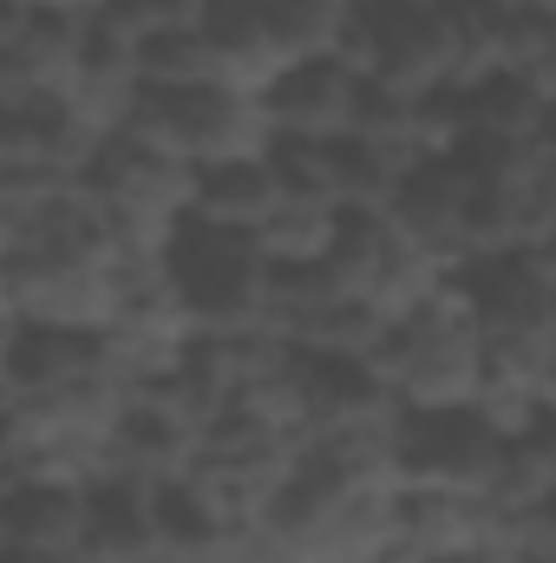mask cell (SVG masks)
Returning a JSON list of instances; mask_svg holds the SVG:
<instances>
[{
    "label": "cell",
    "mask_w": 556,
    "mask_h": 563,
    "mask_svg": "<svg viewBox=\"0 0 556 563\" xmlns=\"http://www.w3.org/2000/svg\"><path fill=\"white\" fill-rule=\"evenodd\" d=\"M354 92H360V73H347L334 53H314V59H294L263 92V112L276 139H341L354 119Z\"/></svg>",
    "instance_id": "30bf717a"
},
{
    "label": "cell",
    "mask_w": 556,
    "mask_h": 563,
    "mask_svg": "<svg viewBox=\"0 0 556 563\" xmlns=\"http://www.w3.org/2000/svg\"><path fill=\"white\" fill-rule=\"evenodd\" d=\"M256 7L288 59H314V53H334L354 0H256Z\"/></svg>",
    "instance_id": "cb8c5ba5"
},
{
    "label": "cell",
    "mask_w": 556,
    "mask_h": 563,
    "mask_svg": "<svg viewBox=\"0 0 556 563\" xmlns=\"http://www.w3.org/2000/svg\"><path fill=\"white\" fill-rule=\"evenodd\" d=\"M458 119H465V139H544L556 132V79H518V73L471 79L458 92Z\"/></svg>",
    "instance_id": "5bb4252c"
},
{
    "label": "cell",
    "mask_w": 556,
    "mask_h": 563,
    "mask_svg": "<svg viewBox=\"0 0 556 563\" xmlns=\"http://www.w3.org/2000/svg\"><path fill=\"white\" fill-rule=\"evenodd\" d=\"M86 531V492L53 478H20L0 498V551H73Z\"/></svg>",
    "instance_id": "9a60e30c"
},
{
    "label": "cell",
    "mask_w": 556,
    "mask_h": 563,
    "mask_svg": "<svg viewBox=\"0 0 556 563\" xmlns=\"http://www.w3.org/2000/svg\"><path fill=\"white\" fill-rule=\"evenodd\" d=\"M197 459V432L177 426L170 413H157L151 400H125V413L112 426V472L138 478V485H170L184 478Z\"/></svg>",
    "instance_id": "2e32d148"
},
{
    "label": "cell",
    "mask_w": 556,
    "mask_h": 563,
    "mask_svg": "<svg viewBox=\"0 0 556 563\" xmlns=\"http://www.w3.org/2000/svg\"><path fill=\"white\" fill-rule=\"evenodd\" d=\"M7 276L13 328H66V334H105L119 314V276L112 256H20Z\"/></svg>",
    "instance_id": "8992f818"
},
{
    "label": "cell",
    "mask_w": 556,
    "mask_h": 563,
    "mask_svg": "<svg viewBox=\"0 0 556 563\" xmlns=\"http://www.w3.org/2000/svg\"><path fill=\"white\" fill-rule=\"evenodd\" d=\"M301 400H308L301 432H400L407 420L387 380L347 354H301Z\"/></svg>",
    "instance_id": "9c48e42d"
},
{
    "label": "cell",
    "mask_w": 556,
    "mask_h": 563,
    "mask_svg": "<svg viewBox=\"0 0 556 563\" xmlns=\"http://www.w3.org/2000/svg\"><path fill=\"white\" fill-rule=\"evenodd\" d=\"M79 563H164L157 485H138V478H105V485H92V492H86Z\"/></svg>",
    "instance_id": "7c38bea8"
},
{
    "label": "cell",
    "mask_w": 556,
    "mask_h": 563,
    "mask_svg": "<svg viewBox=\"0 0 556 563\" xmlns=\"http://www.w3.org/2000/svg\"><path fill=\"white\" fill-rule=\"evenodd\" d=\"M281 203V177L269 170V157H243V164H210L197 170V197H190V223L210 230H256Z\"/></svg>",
    "instance_id": "d6986e66"
},
{
    "label": "cell",
    "mask_w": 556,
    "mask_h": 563,
    "mask_svg": "<svg viewBox=\"0 0 556 563\" xmlns=\"http://www.w3.org/2000/svg\"><path fill=\"white\" fill-rule=\"evenodd\" d=\"M341 236V203L321 190H281V203L249 230L269 269H321Z\"/></svg>",
    "instance_id": "e0dca14e"
},
{
    "label": "cell",
    "mask_w": 556,
    "mask_h": 563,
    "mask_svg": "<svg viewBox=\"0 0 556 563\" xmlns=\"http://www.w3.org/2000/svg\"><path fill=\"white\" fill-rule=\"evenodd\" d=\"M86 374H105L99 334H66V328H13L7 334V387L13 394L73 387Z\"/></svg>",
    "instance_id": "ffe728a7"
},
{
    "label": "cell",
    "mask_w": 556,
    "mask_h": 563,
    "mask_svg": "<svg viewBox=\"0 0 556 563\" xmlns=\"http://www.w3.org/2000/svg\"><path fill=\"white\" fill-rule=\"evenodd\" d=\"M465 217H471V170L458 157H419L387 203V223L413 250L438 256L452 276L465 269Z\"/></svg>",
    "instance_id": "ba28073f"
},
{
    "label": "cell",
    "mask_w": 556,
    "mask_h": 563,
    "mask_svg": "<svg viewBox=\"0 0 556 563\" xmlns=\"http://www.w3.org/2000/svg\"><path fill=\"white\" fill-rule=\"evenodd\" d=\"M413 164L419 157L407 144H380L347 132V139H334V203L341 210H387Z\"/></svg>",
    "instance_id": "44dd1931"
},
{
    "label": "cell",
    "mask_w": 556,
    "mask_h": 563,
    "mask_svg": "<svg viewBox=\"0 0 556 563\" xmlns=\"http://www.w3.org/2000/svg\"><path fill=\"white\" fill-rule=\"evenodd\" d=\"M485 505H491V511H537V505H556V439L551 432L504 439L498 472H491V485H485Z\"/></svg>",
    "instance_id": "7402d4cb"
},
{
    "label": "cell",
    "mask_w": 556,
    "mask_h": 563,
    "mask_svg": "<svg viewBox=\"0 0 556 563\" xmlns=\"http://www.w3.org/2000/svg\"><path fill=\"white\" fill-rule=\"evenodd\" d=\"M491 544V505L478 492H432V485H400V531L393 551L419 563L485 558Z\"/></svg>",
    "instance_id": "8fae6325"
},
{
    "label": "cell",
    "mask_w": 556,
    "mask_h": 563,
    "mask_svg": "<svg viewBox=\"0 0 556 563\" xmlns=\"http://www.w3.org/2000/svg\"><path fill=\"white\" fill-rule=\"evenodd\" d=\"M269 531L288 544L294 563H380L400 531V478L334 472L301 459L269 511Z\"/></svg>",
    "instance_id": "6da1fadb"
},
{
    "label": "cell",
    "mask_w": 556,
    "mask_h": 563,
    "mask_svg": "<svg viewBox=\"0 0 556 563\" xmlns=\"http://www.w3.org/2000/svg\"><path fill=\"white\" fill-rule=\"evenodd\" d=\"M498 452L504 439L478 420L471 407H452V413H407L400 420V485H432V492H478L491 485L498 472Z\"/></svg>",
    "instance_id": "52a82bcc"
},
{
    "label": "cell",
    "mask_w": 556,
    "mask_h": 563,
    "mask_svg": "<svg viewBox=\"0 0 556 563\" xmlns=\"http://www.w3.org/2000/svg\"><path fill=\"white\" fill-rule=\"evenodd\" d=\"M387 394L400 400V413H452L471 407L485 387V328L465 301L458 276L445 282L419 314H407L400 328H387V341L367 361Z\"/></svg>",
    "instance_id": "7a4b0ae2"
},
{
    "label": "cell",
    "mask_w": 556,
    "mask_h": 563,
    "mask_svg": "<svg viewBox=\"0 0 556 563\" xmlns=\"http://www.w3.org/2000/svg\"><path fill=\"white\" fill-rule=\"evenodd\" d=\"M13 20H20V0H0V33H7Z\"/></svg>",
    "instance_id": "4316f807"
},
{
    "label": "cell",
    "mask_w": 556,
    "mask_h": 563,
    "mask_svg": "<svg viewBox=\"0 0 556 563\" xmlns=\"http://www.w3.org/2000/svg\"><path fill=\"white\" fill-rule=\"evenodd\" d=\"M119 139H138L151 151H170L190 170H210V164L269 157L276 125H269L263 99H243L223 86H190V92H138Z\"/></svg>",
    "instance_id": "277c9868"
},
{
    "label": "cell",
    "mask_w": 556,
    "mask_h": 563,
    "mask_svg": "<svg viewBox=\"0 0 556 563\" xmlns=\"http://www.w3.org/2000/svg\"><path fill=\"white\" fill-rule=\"evenodd\" d=\"M99 13L112 26H125L132 40H151V33H170V26H197L203 0H99Z\"/></svg>",
    "instance_id": "d4e9b609"
},
{
    "label": "cell",
    "mask_w": 556,
    "mask_h": 563,
    "mask_svg": "<svg viewBox=\"0 0 556 563\" xmlns=\"http://www.w3.org/2000/svg\"><path fill=\"white\" fill-rule=\"evenodd\" d=\"M79 190L92 197L112 263L119 256H164L177 243V230L190 223V197H197V170L177 164L170 151H151L138 139H105L86 170Z\"/></svg>",
    "instance_id": "3957f363"
},
{
    "label": "cell",
    "mask_w": 556,
    "mask_h": 563,
    "mask_svg": "<svg viewBox=\"0 0 556 563\" xmlns=\"http://www.w3.org/2000/svg\"><path fill=\"white\" fill-rule=\"evenodd\" d=\"M33 13H99V0H20Z\"/></svg>",
    "instance_id": "484cf974"
},
{
    "label": "cell",
    "mask_w": 556,
    "mask_h": 563,
    "mask_svg": "<svg viewBox=\"0 0 556 563\" xmlns=\"http://www.w3.org/2000/svg\"><path fill=\"white\" fill-rule=\"evenodd\" d=\"M99 144L66 112V99L46 92H0V170H86Z\"/></svg>",
    "instance_id": "4fadbf2b"
},
{
    "label": "cell",
    "mask_w": 556,
    "mask_h": 563,
    "mask_svg": "<svg viewBox=\"0 0 556 563\" xmlns=\"http://www.w3.org/2000/svg\"><path fill=\"white\" fill-rule=\"evenodd\" d=\"M132 73H138L144 92H190V86H216L210 73V46L197 26H170V33H151L132 53Z\"/></svg>",
    "instance_id": "603a6c76"
},
{
    "label": "cell",
    "mask_w": 556,
    "mask_h": 563,
    "mask_svg": "<svg viewBox=\"0 0 556 563\" xmlns=\"http://www.w3.org/2000/svg\"><path fill=\"white\" fill-rule=\"evenodd\" d=\"M164 263H170V282H177L197 328H249V321H263L269 263L243 230L184 223L177 243L164 250Z\"/></svg>",
    "instance_id": "5b68a950"
},
{
    "label": "cell",
    "mask_w": 556,
    "mask_h": 563,
    "mask_svg": "<svg viewBox=\"0 0 556 563\" xmlns=\"http://www.w3.org/2000/svg\"><path fill=\"white\" fill-rule=\"evenodd\" d=\"M445 282H452V269H445L438 256L413 250V243L387 223V243H380V256L367 263V276H360V288H354V301H360L367 314H380L387 328H400V321L419 314Z\"/></svg>",
    "instance_id": "ac0fdd59"
}]
</instances>
